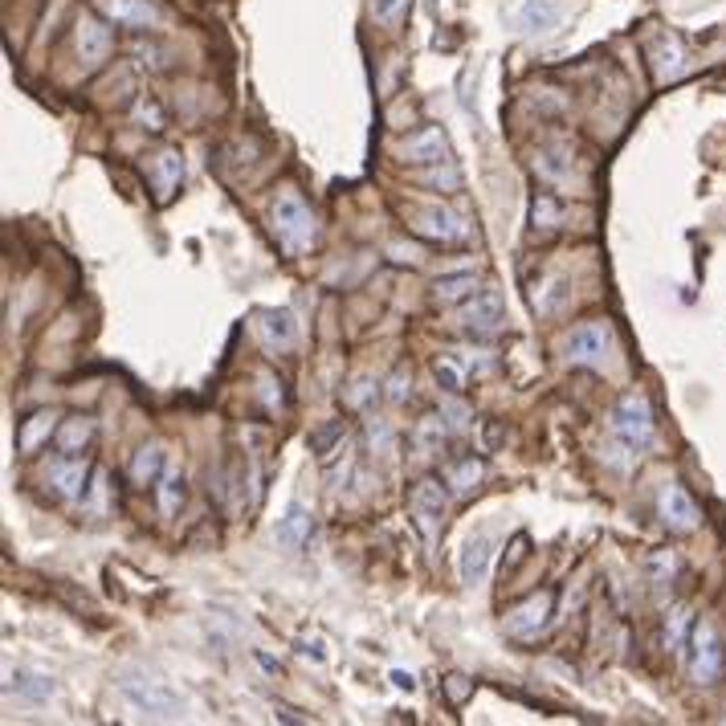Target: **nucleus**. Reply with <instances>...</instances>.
<instances>
[{"instance_id": "4", "label": "nucleus", "mask_w": 726, "mask_h": 726, "mask_svg": "<svg viewBox=\"0 0 726 726\" xmlns=\"http://www.w3.org/2000/svg\"><path fill=\"white\" fill-rule=\"evenodd\" d=\"M608 355H612V327L600 319L567 335V363H576V368H604Z\"/></svg>"}, {"instance_id": "2", "label": "nucleus", "mask_w": 726, "mask_h": 726, "mask_svg": "<svg viewBox=\"0 0 726 726\" xmlns=\"http://www.w3.org/2000/svg\"><path fill=\"white\" fill-rule=\"evenodd\" d=\"M274 233H278V245L286 253H306L319 237L315 213H310V204L294 188L278 192V200H274Z\"/></svg>"}, {"instance_id": "34", "label": "nucleus", "mask_w": 726, "mask_h": 726, "mask_svg": "<svg viewBox=\"0 0 726 726\" xmlns=\"http://www.w3.org/2000/svg\"><path fill=\"white\" fill-rule=\"evenodd\" d=\"M400 9H404V0H376V5H372V13H376L380 25H396L400 21Z\"/></svg>"}, {"instance_id": "15", "label": "nucleus", "mask_w": 726, "mask_h": 726, "mask_svg": "<svg viewBox=\"0 0 726 726\" xmlns=\"http://www.w3.org/2000/svg\"><path fill=\"white\" fill-rule=\"evenodd\" d=\"M490 559H494V543L490 535H474L470 543L461 547V584L478 588L490 576Z\"/></svg>"}, {"instance_id": "18", "label": "nucleus", "mask_w": 726, "mask_h": 726, "mask_svg": "<svg viewBox=\"0 0 726 726\" xmlns=\"http://www.w3.org/2000/svg\"><path fill=\"white\" fill-rule=\"evenodd\" d=\"M310 518H315V514H310L302 502H290L286 514L278 518V531H274V535H278V547L298 551V547L310 539Z\"/></svg>"}, {"instance_id": "22", "label": "nucleus", "mask_w": 726, "mask_h": 726, "mask_svg": "<svg viewBox=\"0 0 726 726\" xmlns=\"http://www.w3.org/2000/svg\"><path fill=\"white\" fill-rule=\"evenodd\" d=\"M58 429V417L54 412H33V417L21 425V433H17V445L25 449V453H33L41 441H49V433Z\"/></svg>"}, {"instance_id": "23", "label": "nucleus", "mask_w": 726, "mask_h": 726, "mask_svg": "<svg viewBox=\"0 0 726 726\" xmlns=\"http://www.w3.org/2000/svg\"><path fill=\"white\" fill-rule=\"evenodd\" d=\"M474 290H478V278L474 274H445V278H437L433 298L449 306V302H461V298H474Z\"/></svg>"}, {"instance_id": "27", "label": "nucleus", "mask_w": 726, "mask_h": 726, "mask_svg": "<svg viewBox=\"0 0 726 726\" xmlns=\"http://www.w3.org/2000/svg\"><path fill=\"white\" fill-rule=\"evenodd\" d=\"M180 502H184V474L180 470H168L160 478V514L172 518L180 510Z\"/></svg>"}, {"instance_id": "20", "label": "nucleus", "mask_w": 726, "mask_h": 726, "mask_svg": "<svg viewBox=\"0 0 726 726\" xmlns=\"http://www.w3.org/2000/svg\"><path fill=\"white\" fill-rule=\"evenodd\" d=\"M257 331H262V339L270 347H282V351H290L298 343V327L286 310H262V315H257Z\"/></svg>"}, {"instance_id": "6", "label": "nucleus", "mask_w": 726, "mask_h": 726, "mask_svg": "<svg viewBox=\"0 0 726 726\" xmlns=\"http://www.w3.org/2000/svg\"><path fill=\"white\" fill-rule=\"evenodd\" d=\"M690 669H694V682L698 686H714L718 673H722V641L714 633V625H694V657H690Z\"/></svg>"}, {"instance_id": "30", "label": "nucleus", "mask_w": 726, "mask_h": 726, "mask_svg": "<svg viewBox=\"0 0 726 726\" xmlns=\"http://www.w3.org/2000/svg\"><path fill=\"white\" fill-rule=\"evenodd\" d=\"M437 384H441L445 392H461V368L453 363V355L437 359Z\"/></svg>"}, {"instance_id": "32", "label": "nucleus", "mask_w": 726, "mask_h": 726, "mask_svg": "<svg viewBox=\"0 0 726 726\" xmlns=\"http://www.w3.org/2000/svg\"><path fill=\"white\" fill-rule=\"evenodd\" d=\"M649 567H653V584H669V580H673V572H678V559H673L669 551H657Z\"/></svg>"}, {"instance_id": "26", "label": "nucleus", "mask_w": 726, "mask_h": 726, "mask_svg": "<svg viewBox=\"0 0 726 726\" xmlns=\"http://www.w3.org/2000/svg\"><path fill=\"white\" fill-rule=\"evenodd\" d=\"M690 608H673L669 620H665V645L669 653H686V633H690Z\"/></svg>"}, {"instance_id": "14", "label": "nucleus", "mask_w": 726, "mask_h": 726, "mask_svg": "<svg viewBox=\"0 0 726 726\" xmlns=\"http://www.w3.org/2000/svg\"><path fill=\"white\" fill-rule=\"evenodd\" d=\"M400 155H404L408 164H441L445 155H449V143H445L441 127H425V131H417L412 139H404Z\"/></svg>"}, {"instance_id": "24", "label": "nucleus", "mask_w": 726, "mask_h": 726, "mask_svg": "<svg viewBox=\"0 0 726 726\" xmlns=\"http://www.w3.org/2000/svg\"><path fill=\"white\" fill-rule=\"evenodd\" d=\"M445 482L453 486V494H474V486L482 482V461H474V457H465V461H457V465H449V474H445Z\"/></svg>"}, {"instance_id": "28", "label": "nucleus", "mask_w": 726, "mask_h": 726, "mask_svg": "<svg viewBox=\"0 0 726 726\" xmlns=\"http://www.w3.org/2000/svg\"><path fill=\"white\" fill-rule=\"evenodd\" d=\"M531 221H535V233H555L559 221H563V213H559V204L551 196H539L531 204Z\"/></svg>"}, {"instance_id": "16", "label": "nucleus", "mask_w": 726, "mask_h": 726, "mask_svg": "<svg viewBox=\"0 0 726 726\" xmlns=\"http://www.w3.org/2000/svg\"><path fill=\"white\" fill-rule=\"evenodd\" d=\"M107 54H111V29L102 21H94V17H82L78 21V58L86 66H98Z\"/></svg>"}, {"instance_id": "1", "label": "nucleus", "mask_w": 726, "mask_h": 726, "mask_svg": "<svg viewBox=\"0 0 726 726\" xmlns=\"http://www.w3.org/2000/svg\"><path fill=\"white\" fill-rule=\"evenodd\" d=\"M119 694L143 718H180L184 714V698L168 682H160L155 673H147L139 665H123L119 669Z\"/></svg>"}, {"instance_id": "11", "label": "nucleus", "mask_w": 726, "mask_h": 726, "mask_svg": "<svg viewBox=\"0 0 726 726\" xmlns=\"http://www.w3.org/2000/svg\"><path fill=\"white\" fill-rule=\"evenodd\" d=\"M457 323H461L465 331H478V335L494 331V327L502 323V298H498L494 290H482V294H474L470 302H465V306H461V315H457Z\"/></svg>"}, {"instance_id": "39", "label": "nucleus", "mask_w": 726, "mask_h": 726, "mask_svg": "<svg viewBox=\"0 0 726 726\" xmlns=\"http://www.w3.org/2000/svg\"><path fill=\"white\" fill-rule=\"evenodd\" d=\"M372 392H376V388H372V380H355V392H351L347 400L359 408V404H368V396H372Z\"/></svg>"}, {"instance_id": "19", "label": "nucleus", "mask_w": 726, "mask_h": 726, "mask_svg": "<svg viewBox=\"0 0 726 726\" xmlns=\"http://www.w3.org/2000/svg\"><path fill=\"white\" fill-rule=\"evenodd\" d=\"M682 70H686V49H682V41L678 37H661L653 45V74H657V82L682 78Z\"/></svg>"}, {"instance_id": "33", "label": "nucleus", "mask_w": 726, "mask_h": 726, "mask_svg": "<svg viewBox=\"0 0 726 726\" xmlns=\"http://www.w3.org/2000/svg\"><path fill=\"white\" fill-rule=\"evenodd\" d=\"M368 441H372L376 453H392V429H388V421H372L368 425Z\"/></svg>"}, {"instance_id": "9", "label": "nucleus", "mask_w": 726, "mask_h": 726, "mask_svg": "<svg viewBox=\"0 0 726 726\" xmlns=\"http://www.w3.org/2000/svg\"><path fill=\"white\" fill-rule=\"evenodd\" d=\"M551 604H555V596H551V592L531 596L527 604H518V608L506 616V629H510L514 637H523V641L539 637V633L547 629V620H551Z\"/></svg>"}, {"instance_id": "7", "label": "nucleus", "mask_w": 726, "mask_h": 726, "mask_svg": "<svg viewBox=\"0 0 726 726\" xmlns=\"http://www.w3.org/2000/svg\"><path fill=\"white\" fill-rule=\"evenodd\" d=\"M412 518H417L421 535L433 543V539H437V527H441V518H445V490H441L437 478L417 482V490H412Z\"/></svg>"}, {"instance_id": "17", "label": "nucleus", "mask_w": 726, "mask_h": 726, "mask_svg": "<svg viewBox=\"0 0 726 726\" xmlns=\"http://www.w3.org/2000/svg\"><path fill=\"white\" fill-rule=\"evenodd\" d=\"M151 180H155V196H160V204L172 200V192H176L180 180H184V160H180V151H160V155H151Z\"/></svg>"}, {"instance_id": "31", "label": "nucleus", "mask_w": 726, "mask_h": 726, "mask_svg": "<svg viewBox=\"0 0 726 726\" xmlns=\"http://www.w3.org/2000/svg\"><path fill=\"white\" fill-rule=\"evenodd\" d=\"M135 119L147 123V131H164V111L155 107L151 98H139V102H135Z\"/></svg>"}, {"instance_id": "10", "label": "nucleus", "mask_w": 726, "mask_h": 726, "mask_svg": "<svg viewBox=\"0 0 726 726\" xmlns=\"http://www.w3.org/2000/svg\"><path fill=\"white\" fill-rule=\"evenodd\" d=\"M563 21V0H523L514 25L523 37H547L551 29H559Z\"/></svg>"}, {"instance_id": "21", "label": "nucleus", "mask_w": 726, "mask_h": 726, "mask_svg": "<svg viewBox=\"0 0 726 726\" xmlns=\"http://www.w3.org/2000/svg\"><path fill=\"white\" fill-rule=\"evenodd\" d=\"M160 474H164V445H143L131 457V482L135 486H151Z\"/></svg>"}, {"instance_id": "36", "label": "nucleus", "mask_w": 726, "mask_h": 726, "mask_svg": "<svg viewBox=\"0 0 726 726\" xmlns=\"http://www.w3.org/2000/svg\"><path fill=\"white\" fill-rule=\"evenodd\" d=\"M470 690H474V686L465 682L461 673H453V678H445V694H449V702H465V698H470Z\"/></svg>"}, {"instance_id": "40", "label": "nucleus", "mask_w": 726, "mask_h": 726, "mask_svg": "<svg viewBox=\"0 0 726 726\" xmlns=\"http://www.w3.org/2000/svg\"><path fill=\"white\" fill-rule=\"evenodd\" d=\"M392 682H396V686H400V690H412V673H404V669H396V673H392Z\"/></svg>"}, {"instance_id": "8", "label": "nucleus", "mask_w": 726, "mask_h": 726, "mask_svg": "<svg viewBox=\"0 0 726 726\" xmlns=\"http://www.w3.org/2000/svg\"><path fill=\"white\" fill-rule=\"evenodd\" d=\"M657 514H661V523L669 527V531H678V535H690L694 527H698V506H694V498L682 490V486H665L661 494H657Z\"/></svg>"}, {"instance_id": "35", "label": "nucleus", "mask_w": 726, "mask_h": 726, "mask_svg": "<svg viewBox=\"0 0 726 726\" xmlns=\"http://www.w3.org/2000/svg\"><path fill=\"white\" fill-rule=\"evenodd\" d=\"M335 437H343V425H339V421H335V425H327V429H319L315 437H310V449L327 457V449H331V441H335Z\"/></svg>"}, {"instance_id": "3", "label": "nucleus", "mask_w": 726, "mask_h": 726, "mask_svg": "<svg viewBox=\"0 0 726 726\" xmlns=\"http://www.w3.org/2000/svg\"><path fill=\"white\" fill-rule=\"evenodd\" d=\"M612 433L629 449H645L653 441V404H649V396H641V392L620 396V404L612 412Z\"/></svg>"}, {"instance_id": "12", "label": "nucleus", "mask_w": 726, "mask_h": 726, "mask_svg": "<svg viewBox=\"0 0 726 726\" xmlns=\"http://www.w3.org/2000/svg\"><path fill=\"white\" fill-rule=\"evenodd\" d=\"M98 9L107 13L115 25H127V29L160 25V9H155V0H98Z\"/></svg>"}, {"instance_id": "38", "label": "nucleus", "mask_w": 726, "mask_h": 726, "mask_svg": "<svg viewBox=\"0 0 726 726\" xmlns=\"http://www.w3.org/2000/svg\"><path fill=\"white\" fill-rule=\"evenodd\" d=\"M102 502H107V482H102V474H98V478H94V486H90V498H86V510L102 514Z\"/></svg>"}, {"instance_id": "29", "label": "nucleus", "mask_w": 726, "mask_h": 726, "mask_svg": "<svg viewBox=\"0 0 726 726\" xmlns=\"http://www.w3.org/2000/svg\"><path fill=\"white\" fill-rule=\"evenodd\" d=\"M441 441H445V425H441V417H425V421H421V429H417V445H421V453H425V457H433V453L441 449Z\"/></svg>"}, {"instance_id": "13", "label": "nucleus", "mask_w": 726, "mask_h": 726, "mask_svg": "<svg viewBox=\"0 0 726 726\" xmlns=\"http://www.w3.org/2000/svg\"><path fill=\"white\" fill-rule=\"evenodd\" d=\"M45 482L54 486L62 498H82L86 494V482H90V465L86 461H74V457H62L45 470Z\"/></svg>"}, {"instance_id": "25", "label": "nucleus", "mask_w": 726, "mask_h": 726, "mask_svg": "<svg viewBox=\"0 0 726 726\" xmlns=\"http://www.w3.org/2000/svg\"><path fill=\"white\" fill-rule=\"evenodd\" d=\"M90 437H94V421L90 417H70L62 425V433H58V445H62V453H78V449L90 445Z\"/></svg>"}, {"instance_id": "37", "label": "nucleus", "mask_w": 726, "mask_h": 726, "mask_svg": "<svg viewBox=\"0 0 726 726\" xmlns=\"http://www.w3.org/2000/svg\"><path fill=\"white\" fill-rule=\"evenodd\" d=\"M408 392H412V376H404V372H396V376H392V388H388V400H396V404H404V400H408Z\"/></svg>"}, {"instance_id": "5", "label": "nucleus", "mask_w": 726, "mask_h": 726, "mask_svg": "<svg viewBox=\"0 0 726 726\" xmlns=\"http://www.w3.org/2000/svg\"><path fill=\"white\" fill-rule=\"evenodd\" d=\"M412 229H417L425 241H437V245H465L470 241V225H465L457 213L441 209V204H429L412 217Z\"/></svg>"}]
</instances>
